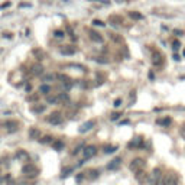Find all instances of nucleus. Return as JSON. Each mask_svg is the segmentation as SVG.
I'll return each instance as SVG.
<instances>
[{
	"label": "nucleus",
	"instance_id": "obj_38",
	"mask_svg": "<svg viewBox=\"0 0 185 185\" xmlns=\"http://www.w3.org/2000/svg\"><path fill=\"white\" fill-rule=\"evenodd\" d=\"M2 182H3V178L0 177V185H2Z\"/></svg>",
	"mask_w": 185,
	"mask_h": 185
},
{
	"label": "nucleus",
	"instance_id": "obj_13",
	"mask_svg": "<svg viewBox=\"0 0 185 185\" xmlns=\"http://www.w3.org/2000/svg\"><path fill=\"white\" fill-rule=\"evenodd\" d=\"M45 109H46L45 104H35L30 107V111H32V113H36V114H41L45 111Z\"/></svg>",
	"mask_w": 185,
	"mask_h": 185
},
{
	"label": "nucleus",
	"instance_id": "obj_26",
	"mask_svg": "<svg viewBox=\"0 0 185 185\" xmlns=\"http://www.w3.org/2000/svg\"><path fill=\"white\" fill-rule=\"evenodd\" d=\"M52 142V136H45L41 139V143H51Z\"/></svg>",
	"mask_w": 185,
	"mask_h": 185
},
{
	"label": "nucleus",
	"instance_id": "obj_30",
	"mask_svg": "<svg viewBox=\"0 0 185 185\" xmlns=\"http://www.w3.org/2000/svg\"><path fill=\"white\" fill-rule=\"evenodd\" d=\"M179 46H181V43L178 42V41H174V42H172V48H174V51H177L178 48H179Z\"/></svg>",
	"mask_w": 185,
	"mask_h": 185
},
{
	"label": "nucleus",
	"instance_id": "obj_12",
	"mask_svg": "<svg viewBox=\"0 0 185 185\" xmlns=\"http://www.w3.org/2000/svg\"><path fill=\"white\" fill-rule=\"evenodd\" d=\"M92 127H94V122H92V120H88V122H85L84 124H81L78 132H80V133H87V132L91 130Z\"/></svg>",
	"mask_w": 185,
	"mask_h": 185
},
{
	"label": "nucleus",
	"instance_id": "obj_5",
	"mask_svg": "<svg viewBox=\"0 0 185 185\" xmlns=\"http://www.w3.org/2000/svg\"><path fill=\"white\" fill-rule=\"evenodd\" d=\"M48 122H49L51 124H54V126H58V124H62L64 119H62V116H61V113L54 111V113H51V116L48 117Z\"/></svg>",
	"mask_w": 185,
	"mask_h": 185
},
{
	"label": "nucleus",
	"instance_id": "obj_39",
	"mask_svg": "<svg viewBox=\"0 0 185 185\" xmlns=\"http://www.w3.org/2000/svg\"><path fill=\"white\" fill-rule=\"evenodd\" d=\"M184 55H185V51H184Z\"/></svg>",
	"mask_w": 185,
	"mask_h": 185
},
{
	"label": "nucleus",
	"instance_id": "obj_17",
	"mask_svg": "<svg viewBox=\"0 0 185 185\" xmlns=\"http://www.w3.org/2000/svg\"><path fill=\"white\" fill-rule=\"evenodd\" d=\"M109 20L113 23V25H120L123 22V19H122V16H119V15H111V16L109 17Z\"/></svg>",
	"mask_w": 185,
	"mask_h": 185
},
{
	"label": "nucleus",
	"instance_id": "obj_7",
	"mask_svg": "<svg viewBox=\"0 0 185 185\" xmlns=\"http://www.w3.org/2000/svg\"><path fill=\"white\" fill-rule=\"evenodd\" d=\"M135 178H136V181H138L139 184H146L147 179H149V175H147V174L145 172L143 169H140V171H138V172H136Z\"/></svg>",
	"mask_w": 185,
	"mask_h": 185
},
{
	"label": "nucleus",
	"instance_id": "obj_33",
	"mask_svg": "<svg viewBox=\"0 0 185 185\" xmlns=\"http://www.w3.org/2000/svg\"><path fill=\"white\" fill-rule=\"evenodd\" d=\"M55 78V75H51V74H48V75L43 78V81H51V80H54Z\"/></svg>",
	"mask_w": 185,
	"mask_h": 185
},
{
	"label": "nucleus",
	"instance_id": "obj_11",
	"mask_svg": "<svg viewBox=\"0 0 185 185\" xmlns=\"http://www.w3.org/2000/svg\"><path fill=\"white\" fill-rule=\"evenodd\" d=\"M32 54H34V56L38 61H42V59L46 58V52L43 49H41V48H35L34 51H32Z\"/></svg>",
	"mask_w": 185,
	"mask_h": 185
},
{
	"label": "nucleus",
	"instance_id": "obj_6",
	"mask_svg": "<svg viewBox=\"0 0 185 185\" xmlns=\"http://www.w3.org/2000/svg\"><path fill=\"white\" fill-rule=\"evenodd\" d=\"M59 52L62 55H65V56H70V55H74L77 52V49L74 48L72 45H64L59 48Z\"/></svg>",
	"mask_w": 185,
	"mask_h": 185
},
{
	"label": "nucleus",
	"instance_id": "obj_15",
	"mask_svg": "<svg viewBox=\"0 0 185 185\" xmlns=\"http://www.w3.org/2000/svg\"><path fill=\"white\" fill-rule=\"evenodd\" d=\"M120 165H122V159H120V158H116V159L111 160V164L107 165V168L109 169H117Z\"/></svg>",
	"mask_w": 185,
	"mask_h": 185
},
{
	"label": "nucleus",
	"instance_id": "obj_9",
	"mask_svg": "<svg viewBox=\"0 0 185 185\" xmlns=\"http://www.w3.org/2000/svg\"><path fill=\"white\" fill-rule=\"evenodd\" d=\"M152 64H153L155 67H160V65L164 64V56H162V54L155 52V54L152 55Z\"/></svg>",
	"mask_w": 185,
	"mask_h": 185
},
{
	"label": "nucleus",
	"instance_id": "obj_1",
	"mask_svg": "<svg viewBox=\"0 0 185 185\" xmlns=\"http://www.w3.org/2000/svg\"><path fill=\"white\" fill-rule=\"evenodd\" d=\"M22 172L25 174L28 178H35L36 175H38V168L35 166L34 164H26V165H23V168H22Z\"/></svg>",
	"mask_w": 185,
	"mask_h": 185
},
{
	"label": "nucleus",
	"instance_id": "obj_25",
	"mask_svg": "<svg viewBox=\"0 0 185 185\" xmlns=\"http://www.w3.org/2000/svg\"><path fill=\"white\" fill-rule=\"evenodd\" d=\"M116 149H117V146H106V147H104L106 153H111V152H114Z\"/></svg>",
	"mask_w": 185,
	"mask_h": 185
},
{
	"label": "nucleus",
	"instance_id": "obj_27",
	"mask_svg": "<svg viewBox=\"0 0 185 185\" xmlns=\"http://www.w3.org/2000/svg\"><path fill=\"white\" fill-rule=\"evenodd\" d=\"M55 38L62 39L64 38V32H62V30H56V32H55Z\"/></svg>",
	"mask_w": 185,
	"mask_h": 185
},
{
	"label": "nucleus",
	"instance_id": "obj_21",
	"mask_svg": "<svg viewBox=\"0 0 185 185\" xmlns=\"http://www.w3.org/2000/svg\"><path fill=\"white\" fill-rule=\"evenodd\" d=\"M39 91L42 92V94H45V96H48V94H49V91H51V87L48 84H42L41 87H39Z\"/></svg>",
	"mask_w": 185,
	"mask_h": 185
},
{
	"label": "nucleus",
	"instance_id": "obj_23",
	"mask_svg": "<svg viewBox=\"0 0 185 185\" xmlns=\"http://www.w3.org/2000/svg\"><path fill=\"white\" fill-rule=\"evenodd\" d=\"M129 16L132 17V19H135V20H140V19H142V15H140V13H138V12H130L129 13Z\"/></svg>",
	"mask_w": 185,
	"mask_h": 185
},
{
	"label": "nucleus",
	"instance_id": "obj_20",
	"mask_svg": "<svg viewBox=\"0 0 185 185\" xmlns=\"http://www.w3.org/2000/svg\"><path fill=\"white\" fill-rule=\"evenodd\" d=\"M56 97H58V103H65V101L70 100V96H68L67 92H61Z\"/></svg>",
	"mask_w": 185,
	"mask_h": 185
},
{
	"label": "nucleus",
	"instance_id": "obj_18",
	"mask_svg": "<svg viewBox=\"0 0 185 185\" xmlns=\"http://www.w3.org/2000/svg\"><path fill=\"white\" fill-rule=\"evenodd\" d=\"M39 135H41V132H39V129H36V127H32L29 130V138L30 139H38Z\"/></svg>",
	"mask_w": 185,
	"mask_h": 185
},
{
	"label": "nucleus",
	"instance_id": "obj_29",
	"mask_svg": "<svg viewBox=\"0 0 185 185\" xmlns=\"http://www.w3.org/2000/svg\"><path fill=\"white\" fill-rule=\"evenodd\" d=\"M17 158H28V153L23 151H19L17 152Z\"/></svg>",
	"mask_w": 185,
	"mask_h": 185
},
{
	"label": "nucleus",
	"instance_id": "obj_16",
	"mask_svg": "<svg viewBox=\"0 0 185 185\" xmlns=\"http://www.w3.org/2000/svg\"><path fill=\"white\" fill-rule=\"evenodd\" d=\"M42 72H43V67L41 64H36V65L32 67V74H34V75H41Z\"/></svg>",
	"mask_w": 185,
	"mask_h": 185
},
{
	"label": "nucleus",
	"instance_id": "obj_34",
	"mask_svg": "<svg viewBox=\"0 0 185 185\" xmlns=\"http://www.w3.org/2000/svg\"><path fill=\"white\" fill-rule=\"evenodd\" d=\"M120 106H122V100H120V98L114 100V107H120Z\"/></svg>",
	"mask_w": 185,
	"mask_h": 185
},
{
	"label": "nucleus",
	"instance_id": "obj_24",
	"mask_svg": "<svg viewBox=\"0 0 185 185\" xmlns=\"http://www.w3.org/2000/svg\"><path fill=\"white\" fill-rule=\"evenodd\" d=\"M64 147V142L58 140V142H54V149L55 151H59V149H62Z\"/></svg>",
	"mask_w": 185,
	"mask_h": 185
},
{
	"label": "nucleus",
	"instance_id": "obj_36",
	"mask_svg": "<svg viewBox=\"0 0 185 185\" xmlns=\"http://www.w3.org/2000/svg\"><path fill=\"white\" fill-rule=\"evenodd\" d=\"M68 172H71V169H64V171H62V177H65Z\"/></svg>",
	"mask_w": 185,
	"mask_h": 185
},
{
	"label": "nucleus",
	"instance_id": "obj_37",
	"mask_svg": "<svg viewBox=\"0 0 185 185\" xmlns=\"http://www.w3.org/2000/svg\"><path fill=\"white\" fill-rule=\"evenodd\" d=\"M181 132H182V135L185 136V124H184V127H182V130H181Z\"/></svg>",
	"mask_w": 185,
	"mask_h": 185
},
{
	"label": "nucleus",
	"instance_id": "obj_22",
	"mask_svg": "<svg viewBox=\"0 0 185 185\" xmlns=\"http://www.w3.org/2000/svg\"><path fill=\"white\" fill-rule=\"evenodd\" d=\"M46 101H48V103H49V104H55V103H58V97L56 96H49V94H48V96H46Z\"/></svg>",
	"mask_w": 185,
	"mask_h": 185
},
{
	"label": "nucleus",
	"instance_id": "obj_28",
	"mask_svg": "<svg viewBox=\"0 0 185 185\" xmlns=\"http://www.w3.org/2000/svg\"><path fill=\"white\" fill-rule=\"evenodd\" d=\"M111 39L116 41V42H123V38L122 36H117V35H111Z\"/></svg>",
	"mask_w": 185,
	"mask_h": 185
},
{
	"label": "nucleus",
	"instance_id": "obj_10",
	"mask_svg": "<svg viewBox=\"0 0 185 185\" xmlns=\"http://www.w3.org/2000/svg\"><path fill=\"white\" fill-rule=\"evenodd\" d=\"M88 36H90V39H91L92 42H96V43H101V42H103V36H101L98 32L88 30Z\"/></svg>",
	"mask_w": 185,
	"mask_h": 185
},
{
	"label": "nucleus",
	"instance_id": "obj_19",
	"mask_svg": "<svg viewBox=\"0 0 185 185\" xmlns=\"http://www.w3.org/2000/svg\"><path fill=\"white\" fill-rule=\"evenodd\" d=\"M158 124H160V126H169V124H171V123H172V119L171 117H165V119H159V120H158Z\"/></svg>",
	"mask_w": 185,
	"mask_h": 185
},
{
	"label": "nucleus",
	"instance_id": "obj_8",
	"mask_svg": "<svg viewBox=\"0 0 185 185\" xmlns=\"http://www.w3.org/2000/svg\"><path fill=\"white\" fill-rule=\"evenodd\" d=\"M96 153H97V147L96 146H87V147H84V151H83V155H84L85 159L92 158Z\"/></svg>",
	"mask_w": 185,
	"mask_h": 185
},
{
	"label": "nucleus",
	"instance_id": "obj_2",
	"mask_svg": "<svg viewBox=\"0 0 185 185\" xmlns=\"http://www.w3.org/2000/svg\"><path fill=\"white\" fill-rule=\"evenodd\" d=\"M145 166H146V162H145V159H142V158H136V159H133L130 162V165H129L130 171H133V172H138V171L143 169Z\"/></svg>",
	"mask_w": 185,
	"mask_h": 185
},
{
	"label": "nucleus",
	"instance_id": "obj_3",
	"mask_svg": "<svg viewBox=\"0 0 185 185\" xmlns=\"http://www.w3.org/2000/svg\"><path fill=\"white\" fill-rule=\"evenodd\" d=\"M160 179H162V171H160L159 168H155L153 171H152L149 179H147V184L149 185H156Z\"/></svg>",
	"mask_w": 185,
	"mask_h": 185
},
{
	"label": "nucleus",
	"instance_id": "obj_35",
	"mask_svg": "<svg viewBox=\"0 0 185 185\" xmlns=\"http://www.w3.org/2000/svg\"><path fill=\"white\" fill-rule=\"evenodd\" d=\"M92 23H94L96 26H104V23H103L101 20H92Z\"/></svg>",
	"mask_w": 185,
	"mask_h": 185
},
{
	"label": "nucleus",
	"instance_id": "obj_4",
	"mask_svg": "<svg viewBox=\"0 0 185 185\" xmlns=\"http://www.w3.org/2000/svg\"><path fill=\"white\" fill-rule=\"evenodd\" d=\"M164 185H178L179 179H178V175L175 172H169L164 177Z\"/></svg>",
	"mask_w": 185,
	"mask_h": 185
},
{
	"label": "nucleus",
	"instance_id": "obj_31",
	"mask_svg": "<svg viewBox=\"0 0 185 185\" xmlns=\"http://www.w3.org/2000/svg\"><path fill=\"white\" fill-rule=\"evenodd\" d=\"M80 151H83V145H80V146H77L75 149L72 151V155H77V153H78Z\"/></svg>",
	"mask_w": 185,
	"mask_h": 185
},
{
	"label": "nucleus",
	"instance_id": "obj_32",
	"mask_svg": "<svg viewBox=\"0 0 185 185\" xmlns=\"http://www.w3.org/2000/svg\"><path fill=\"white\" fill-rule=\"evenodd\" d=\"M120 116H122L120 113H113V114H111V120H117Z\"/></svg>",
	"mask_w": 185,
	"mask_h": 185
},
{
	"label": "nucleus",
	"instance_id": "obj_14",
	"mask_svg": "<svg viewBox=\"0 0 185 185\" xmlns=\"http://www.w3.org/2000/svg\"><path fill=\"white\" fill-rule=\"evenodd\" d=\"M142 145H143L142 138H135L132 142H129L127 146H129V147H139V146H142Z\"/></svg>",
	"mask_w": 185,
	"mask_h": 185
}]
</instances>
